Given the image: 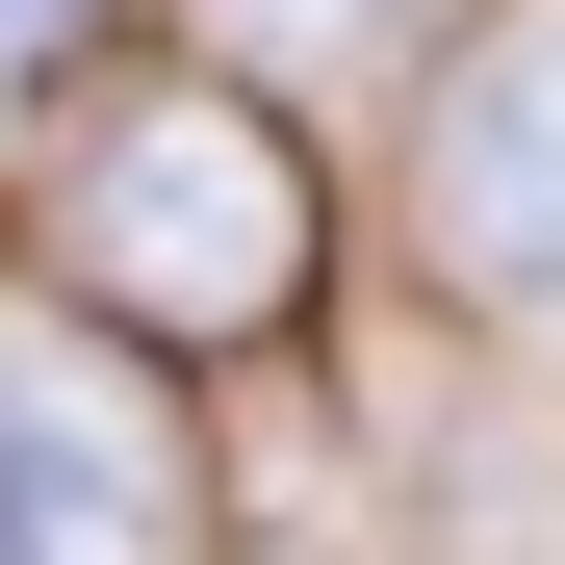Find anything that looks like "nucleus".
<instances>
[{
  "label": "nucleus",
  "instance_id": "f257e3e1",
  "mask_svg": "<svg viewBox=\"0 0 565 565\" xmlns=\"http://www.w3.org/2000/svg\"><path fill=\"white\" fill-rule=\"evenodd\" d=\"M52 232H77V282H104L129 334H282V309H309V154H282L257 77L104 104L77 180H52Z\"/></svg>",
  "mask_w": 565,
  "mask_h": 565
},
{
  "label": "nucleus",
  "instance_id": "f03ea898",
  "mask_svg": "<svg viewBox=\"0 0 565 565\" xmlns=\"http://www.w3.org/2000/svg\"><path fill=\"white\" fill-rule=\"evenodd\" d=\"M412 232L489 334H565V0H489L412 129Z\"/></svg>",
  "mask_w": 565,
  "mask_h": 565
},
{
  "label": "nucleus",
  "instance_id": "7ed1b4c3",
  "mask_svg": "<svg viewBox=\"0 0 565 565\" xmlns=\"http://www.w3.org/2000/svg\"><path fill=\"white\" fill-rule=\"evenodd\" d=\"M0 565H154V437L0 334Z\"/></svg>",
  "mask_w": 565,
  "mask_h": 565
},
{
  "label": "nucleus",
  "instance_id": "20e7f679",
  "mask_svg": "<svg viewBox=\"0 0 565 565\" xmlns=\"http://www.w3.org/2000/svg\"><path fill=\"white\" fill-rule=\"evenodd\" d=\"M77 26H104V0H0V104H26V77H52Z\"/></svg>",
  "mask_w": 565,
  "mask_h": 565
}]
</instances>
